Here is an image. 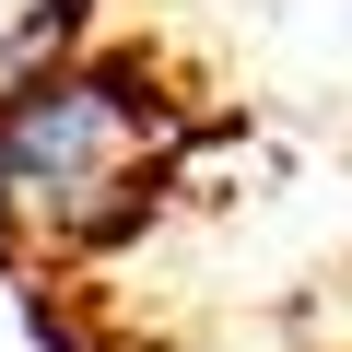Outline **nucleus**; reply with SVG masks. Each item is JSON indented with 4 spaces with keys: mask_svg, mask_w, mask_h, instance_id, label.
<instances>
[{
    "mask_svg": "<svg viewBox=\"0 0 352 352\" xmlns=\"http://www.w3.org/2000/svg\"><path fill=\"white\" fill-rule=\"evenodd\" d=\"M164 164V94L141 59H59L0 94V235L94 247L141 212V176Z\"/></svg>",
    "mask_w": 352,
    "mask_h": 352,
    "instance_id": "nucleus-1",
    "label": "nucleus"
},
{
    "mask_svg": "<svg viewBox=\"0 0 352 352\" xmlns=\"http://www.w3.org/2000/svg\"><path fill=\"white\" fill-rule=\"evenodd\" d=\"M82 59V0H0V94Z\"/></svg>",
    "mask_w": 352,
    "mask_h": 352,
    "instance_id": "nucleus-2",
    "label": "nucleus"
}]
</instances>
